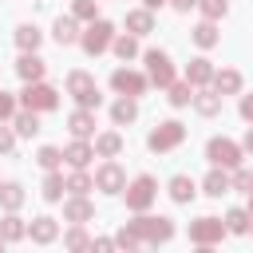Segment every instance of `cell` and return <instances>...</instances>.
<instances>
[{
    "mask_svg": "<svg viewBox=\"0 0 253 253\" xmlns=\"http://www.w3.org/2000/svg\"><path fill=\"white\" fill-rule=\"evenodd\" d=\"M130 229H134V237H138V241H150V245L170 241V233H174L170 217H134V221H130Z\"/></svg>",
    "mask_w": 253,
    "mask_h": 253,
    "instance_id": "1",
    "label": "cell"
},
{
    "mask_svg": "<svg viewBox=\"0 0 253 253\" xmlns=\"http://www.w3.org/2000/svg\"><path fill=\"white\" fill-rule=\"evenodd\" d=\"M182 138H186V126H182L178 119H166V123H158V126L150 130L146 146H150V150H174Z\"/></svg>",
    "mask_w": 253,
    "mask_h": 253,
    "instance_id": "2",
    "label": "cell"
},
{
    "mask_svg": "<svg viewBox=\"0 0 253 253\" xmlns=\"http://www.w3.org/2000/svg\"><path fill=\"white\" fill-rule=\"evenodd\" d=\"M111 40H115V28H111L107 20H91V24H87V32L79 36V43H83V51H91V55H99V51H107V47H111Z\"/></svg>",
    "mask_w": 253,
    "mask_h": 253,
    "instance_id": "3",
    "label": "cell"
},
{
    "mask_svg": "<svg viewBox=\"0 0 253 253\" xmlns=\"http://www.w3.org/2000/svg\"><path fill=\"white\" fill-rule=\"evenodd\" d=\"M67 91L75 95L79 107H99V87H95V79L87 71H71L67 75Z\"/></svg>",
    "mask_w": 253,
    "mask_h": 253,
    "instance_id": "4",
    "label": "cell"
},
{
    "mask_svg": "<svg viewBox=\"0 0 253 253\" xmlns=\"http://www.w3.org/2000/svg\"><path fill=\"white\" fill-rule=\"evenodd\" d=\"M206 158H210L213 166H221V170H233V166L241 162V146H237V142H229V138H210Z\"/></svg>",
    "mask_w": 253,
    "mask_h": 253,
    "instance_id": "5",
    "label": "cell"
},
{
    "mask_svg": "<svg viewBox=\"0 0 253 253\" xmlns=\"http://www.w3.org/2000/svg\"><path fill=\"white\" fill-rule=\"evenodd\" d=\"M154 194H158V190H154V178H150V174H138V178L126 186V210L142 213V210L154 202Z\"/></svg>",
    "mask_w": 253,
    "mask_h": 253,
    "instance_id": "6",
    "label": "cell"
},
{
    "mask_svg": "<svg viewBox=\"0 0 253 253\" xmlns=\"http://www.w3.org/2000/svg\"><path fill=\"white\" fill-rule=\"evenodd\" d=\"M20 99H24V107H32V111H55V107H59V95H55L47 83H40V79L28 83Z\"/></svg>",
    "mask_w": 253,
    "mask_h": 253,
    "instance_id": "7",
    "label": "cell"
},
{
    "mask_svg": "<svg viewBox=\"0 0 253 253\" xmlns=\"http://www.w3.org/2000/svg\"><path fill=\"white\" fill-rule=\"evenodd\" d=\"M221 233H225L221 217H198V221H190V241L194 245H213V241H221Z\"/></svg>",
    "mask_w": 253,
    "mask_h": 253,
    "instance_id": "8",
    "label": "cell"
},
{
    "mask_svg": "<svg viewBox=\"0 0 253 253\" xmlns=\"http://www.w3.org/2000/svg\"><path fill=\"white\" fill-rule=\"evenodd\" d=\"M146 71H150V83H158V87L174 83V67L166 59V51H146Z\"/></svg>",
    "mask_w": 253,
    "mask_h": 253,
    "instance_id": "9",
    "label": "cell"
},
{
    "mask_svg": "<svg viewBox=\"0 0 253 253\" xmlns=\"http://www.w3.org/2000/svg\"><path fill=\"white\" fill-rule=\"evenodd\" d=\"M95 186H99L103 194H119V190L126 186V174L119 170V162H103V166L95 170Z\"/></svg>",
    "mask_w": 253,
    "mask_h": 253,
    "instance_id": "10",
    "label": "cell"
},
{
    "mask_svg": "<svg viewBox=\"0 0 253 253\" xmlns=\"http://www.w3.org/2000/svg\"><path fill=\"white\" fill-rule=\"evenodd\" d=\"M111 87H115L119 95H142V91H146V79H142L138 71H130V67H119V71L111 75Z\"/></svg>",
    "mask_w": 253,
    "mask_h": 253,
    "instance_id": "11",
    "label": "cell"
},
{
    "mask_svg": "<svg viewBox=\"0 0 253 253\" xmlns=\"http://www.w3.org/2000/svg\"><path fill=\"white\" fill-rule=\"evenodd\" d=\"M91 213H95V206H91L83 194H75V198H67V202H63V217H67V221H75V225H79V221H91Z\"/></svg>",
    "mask_w": 253,
    "mask_h": 253,
    "instance_id": "12",
    "label": "cell"
},
{
    "mask_svg": "<svg viewBox=\"0 0 253 253\" xmlns=\"http://www.w3.org/2000/svg\"><path fill=\"white\" fill-rule=\"evenodd\" d=\"M16 71H20V79L36 83V79H43V59H40L36 51H24V55H20V63H16Z\"/></svg>",
    "mask_w": 253,
    "mask_h": 253,
    "instance_id": "13",
    "label": "cell"
},
{
    "mask_svg": "<svg viewBox=\"0 0 253 253\" xmlns=\"http://www.w3.org/2000/svg\"><path fill=\"white\" fill-rule=\"evenodd\" d=\"M67 126H71V134H75V138H87V134L95 130V115H91V107H79V111H71Z\"/></svg>",
    "mask_w": 253,
    "mask_h": 253,
    "instance_id": "14",
    "label": "cell"
},
{
    "mask_svg": "<svg viewBox=\"0 0 253 253\" xmlns=\"http://www.w3.org/2000/svg\"><path fill=\"white\" fill-rule=\"evenodd\" d=\"M28 233H32V241L47 245V241H55V237H59V225H55V217H36V221L28 225Z\"/></svg>",
    "mask_w": 253,
    "mask_h": 253,
    "instance_id": "15",
    "label": "cell"
},
{
    "mask_svg": "<svg viewBox=\"0 0 253 253\" xmlns=\"http://www.w3.org/2000/svg\"><path fill=\"white\" fill-rule=\"evenodd\" d=\"M63 158H67V162H71L75 170H83V166H87V162L95 158V146H87L83 138H75V142H71V146L63 150Z\"/></svg>",
    "mask_w": 253,
    "mask_h": 253,
    "instance_id": "16",
    "label": "cell"
},
{
    "mask_svg": "<svg viewBox=\"0 0 253 253\" xmlns=\"http://www.w3.org/2000/svg\"><path fill=\"white\" fill-rule=\"evenodd\" d=\"M210 79H213L210 59H190V67H186V83H190V87H202V83H210Z\"/></svg>",
    "mask_w": 253,
    "mask_h": 253,
    "instance_id": "17",
    "label": "cell"
},
{
    "mask_svg": "<svg viewBox=\"0 0 253 253\" xmlns=\"http://www.w3.org/2000/svg\"><path fill=\"white\" fill-rule=\"evenodd\" d=\"M210 83H213L217 95H237V91H241V75H237V71H213Z\"/></svg>",
    "mask_w": 253,
    "mask_h": 253,
    "instance_id": "18",
    "label": "cell"
},
{
    "mask_svg": "<svg viewBox=\"0 0 253 253\" xmlns=\"http://www.w3.org/2000/svg\"><path fill=\"white\" fill-rule=\"evenodd\" d=\"M126 28H130L134 36H146V32L154 28V16H150V8H134V12H126Z\"/></svg>",
    "mask_w": 253,
    "mask_h": 253,
    "instance_id": "19",
    "label": "cell"
},
{
    "mask_svg": "<svg viewBox=\"0 0 253 253\" xmlns=\"http://www.w3.org/2000/svg\"><path fill=\"white\" fill-rule=\"evenodd\" d=\"M12 126H16V134H28V138H32V134L40 130V119H36V111H32V107H24V111H16V115H12Z\"/></svg>",
    "mask_w": 253,
    "mask_h": 253,
    "instance_id": "20",
    "label": "cell"
},
{
    "mask_svg": "<svg viewBox=\"0 0 253 253\" xmlns=\"http://www.w3.org/2000/svg\"><path fill=\"white\" fill-rule=\"evenodd\" d=\"M190 103L198 107V115H217V111H221V95H217V91H198Z\"/></svg>",
    "mask_w": 253,
    "mask_h": 253,
    "instance_id": "21",
    "label": "cell"
},
{
    "mask_svg": "<svg viewBox=\"0 0 253 253\" xmlns=\"http://www.w3.org/2000/svg\"><path fill=\"white\" fill-rule=\"evenodd\" d=\"M119 150H123V134L107 130V134H99V138H95V154H103V158H115Z\"/></svg>",
    "mask_w": 253,
    "mask_h": 253,
    "instance_id": "22",
    "label": "cell"
},
{
    "mask_svg": "<svg viewBox=\"0 0 253 253\" xmlns=\"http://www.w3.org/2000/svg\"><path fill=\"white\" fill-rule=\"evenodd\" d=\"M225 190H229V174H225L221 166H213V170L206 174V194H210V198H221Z\"/></svg>",
    "mask_w": 253,
    "mask_h": 253,
    "instance_id": "23",
    "label": "cell"
},
{
    "mask_svg": "<svg viewBox=\"0 0 253 253\" xmlns=\"http://www.w3.org/2000/svg\"><path fill=\"white\" fill-rule=\"evenodd\" d=\"M24 233H28V225L16 217V210H8V217L0 221V237H4V241H20Z\"/></svg>",
    "mask_w": 253,
    "mask_h": 253,
    "instance_id": "24",
    "label": "cell"
},
{
    "mask_svg": "<svg viewBox=\"0 0 253 253\" xmlns=\"http://www.w3.org/2000/svg\"><path fill=\"white\" fill-rule=\"evenodd\" d=\"M0 206H4V210H20V206H24V186L4 182V186H0Z\"/></svg>",
    "mask_w": 253,
    "mask_h": 253,
    "instance_id": "25",
    "label": "cell"
},
{
    "mask_svg": "<svg viewBox=\"0 0 253 253\" xmlns=\"http://www.w3.org/2000/svg\"><path fill=\"white\" fill-rule=\"evenodd\" d=\"M170 198H174V202H190V198H194V182H190L186 174H174V178H170Z\"/></svg>",
    "mask_w": 253,
    "mask_h": 253,
    "instance_id": "26",
    "label": "cell"
},
{
    "mask_svg": "<svg viewBox=\"0 0 253 253\" xmlns=\"http://www.w3.org/2000/svg\"><path fill=\"white\" fill-rule=\"evenodd\" d=\"M134 115H138V107H134V99L126 95V99H119L115 107H111V119L115 123H134Z\"/></svg>",
    "mask_w": 253,
    "mask_h": 253,
    "instance_id": "27",
    "label": "cell"
},
{
    "mask_svg": "<svg viewBox=\"0 0 253 253\" xmlns=\"http://www.w3.org/2000/svg\"><path fill=\"white\" fill-rule=\"evenodd\" d=\"M55 40H59L63 47H67V43H75V40H79V28H75V20H63V16H59V20H55Z\"/></svg>",
    "mask_w": 253,
    "mask_h": 253,
    "instance_id": "28",
    "label": "cell"
},
{
    "mask_svg": "<svg viewBox=\"0 0 253 253\" xmlns=\"http://www.w3.org/2000/svg\"><path fill=\"white\" fill-rule=\"evenodd\" d=\"M16 43H20L24 51H36V47H40V32H36L32 24H20V28H16Z\"/></svg>",
    "mask_w": 253,
    "mask_h": 253,
    "instance_id": "29",
    "label": "cell"
},
{
    "mask_svg": "<svg viewBox=\"0 0 253 253\" xmlns=\"http://www.w3.org/2000/svg\"><path fill=\"white\" fill-rule=\"evenodd\" d=\"M194 43H198V47H213V43H217V28H213V20H206V24L194 28Z\"/></svg>",
    "mask_w": 253,
    "mask_h": 253,
    "instance_id": "30",
    "label": "cell"
},
{
    "mask_svg": "<svg viewBox=\"0 0 253 253\" xmlns=\"http://www.w3.org/2000/svg\"><path fill=\"white\" fill-rule=\"evenodd\" d=\"M225 229L229 233H245L249 229V210H229L225 213Z\"/></svg>",
    "mask_w": 253,
    "mask_h": 253,
    "instance_id": "31",
    "label": "cell"
},
{
    "mask_svg": "<svg viewBox=\"0 0 253 253\" xmlns=\"http://www.w3.org/2000/svg\"><path fill=\"white\" fill-rule=\"evenodd\" d=\"M43 198H47V202H59V198H63V178H59L55 170L43 178Z\"/></svg>",
    "mask_w": 253,
    "mask_h": 253,
    "instance_id": "32",
    "label": "cell"
},
{
    "mask_svg": "<svg viewBox=\"0 0 253 253\" xmlns=\"http://www.w3.org/2000/svg\"><path fill=\"white\" fill-rule=\"evenodd\" d=\"M198 8L206 12V20H221L229 12V0H198Z\"/></svg>",
    "mask_w": 253,
    "mask_h": 253,
    "instance_id": "33",
    "label": "cell"
},
{
    "mask_svg": "<svg viewBox=\"0 0 253 253\" xmlns=\"http://www.w3.org/2000/svg\"><path fill=\"white\" fill-rule=\"evenodd\" d=\"M190 99H194L190 83H170V103H174V107H186Z\"/></svg>",
    "mask_w": 253,
    "mask_h": 253,
    "instance_id": "34",
    "label": "cell"
},
{
    "mask_svg": "<svg viewBox=\"0 0 253 253\" xmlns=\"http://www.w3.org/2000/svg\"><path fill=\"white\" fill-rule=\"evenodd\" d=\"M91 186H95V182H91V178H87L83 170H75V174L67 178V186H63V190H71V194H87Z\"/></svg>",
    "mask_w": 253,
    "mask_h": 253,
    "instance_id": "35",
    "label": "cell"
},
{
    "mask_svg": "<svg viewBox=\"0 0 253 253\" xmlns=\"http://www.w3.org/2000/svg\"><path fill=\"white\" fill-rule=\"evenodd\" d=\"M36 158H40V166H43V170H55V166H59V162H63V154H59V150H55V146H43V150H40V154H36Z\"/></svg>",
    "mask_w": 253,
    "mask_h": 253,
    "instance_id": "36",
    "label": "cell"
},
{
    "mask_svg": "<svg viewBox=\"0 0 253 253\" xmlns=\"http://www.w3.org/2000/svg\"><path fill=\"white\" fill-rule=\"evenodd\" d=\"M111 43H115V51H119L123 59H130V55L138 51V43H134V36H119V40H111Z\"/></svg>",
    "mask_w": 253,
    "mask_h": 253,
    "instance_id": "37",
    "label": "cell"
},
{
    "mask_svg": "<svg viewBox=\"0 0 253 253\" xmlns=\"http://www.w3.org/2000/svg\"><path fill=\"white\" fill-rule=\"evenodd\" d=\"M229 186H233V190H245V194H249V190H253V174H249V170H237V166H233V178H229Z\"/></svg>",
    "mask_w": 253,
    "mask_h": 253,
    "instance_id": "38",
    "label": "cell"
},
{
    "mask_svg": "<svg viewBox=\"0 0 253 253\" xmlns=\"http://www.w3.org/2000/svg\"><path fill=\"white\" fill-rule=\"evenodd\" d=\"M63 241H67V249H87V245H91V237H87L83 229H71Z\"/></svg>",
    "mask_w": 253,
    "mask_h": 253,
    "instance_id": "39",
    "label": "cell"
},
{
    "mask_svg": "<svg viewBox=\"0 0 253 253\" xmlns=\"http://www.w3.org/2000/svg\"><path fill=\"white\" fill-rule=\"evenodd\" d=\"M75 20H95V0H75Z\"/></svg>",
    "mask_w": 253,
    "mask_h": 253,
    "instance_id": "40",
    "label": "cell"
},
{
    "mask_svg": "<svg viewBox=\"0 0 253 253\" xmlns=\"http://www.w3.org/2000/svg\"><path fill=\"white\" fill-rule=\"evenodd\" d=\"M115 245H123V249H134V245H142L138 237H134V229L126 225V229H119V237H115Z\"/></svg>",
    "mask_w": 253,
    "mask_h": 253,
    "instance_id": "41",
    "label": "cell"
},
{
    "mask_svg": "<svg viewBox=\"0 0 253 253\" xmlns=\"http://www.w3.org/2000/svg\"><path fill=\"white\" fill-rule=\"evenodd\" d=\"M12 115H16V99H12L8 91H0V123H4V119H12Z\"/></svg>",
    "mask_w": 253,
    "mask_h": 253,
    "instance_id": "42",
    "label": "cell"
},
{
    "mask_svg": "<svg viewBox=\"0 0 253 253\" xmlns=\"http://www.w3.org/2000/svg\"><path fill=\"white\" fill-rule=\"evenodd\" d=\"M12 142H16V134H12L8 126H0V154H8V150H12Z\"/></svg>",
    "mask_w": 253,
    "mask_h": 253,
    "instance_id": "43",
    "label": "cell"
},
{
    "mask_svg": "<svg viewBox=\"0 0 253 253\" xmlns=\"http://www.w3.org/2000/svg\"><path fill=\"white\" fill-rule=\"evenodd\" d=\"M241 115L253 123V95H245V99H241Z\"/></svg>",
    "mask_w": 253,
    "mask_h": 253,
    "instance_id": "44",
    "label": "cell"
},
{
    "mask_svg": "<svg viewBox=\"0 0 253 253\" xmlns=\"http://www.w3.org/2000/svg\"><path fill=\"white\" fill-rule=\"evenodd\" d=\"M178 12H190V8H198V0H170Z\"/></svg>",
    "mask_w": 253,
    "mask_h": 253,
    "instance_id": "45",
    "label": "cell"
},
{
    "mask_svg": "<svg viewBox=\"0 0 253 253\" xmlns=\"http://www.w3.org/2000/svg\"><path fill=\"white\" fill-rule=\"evenodd\" d=\"M245 150L253 154V126H249V134H245Z\"/></svg>",
    "mask_w": 253,
    "mask_h": 253,
    "instance_id": "46",
    "label": "cell"
},
{
    "mask_svg": "<svg viewBox=\"0 0 253 253\" xmlns=\"http://www.w3.org/2000/svg\"><path fill=\"white\" fill-rule=\"evenodd\" d=\"M142 4H146V8H162L166 0H142Z\"/></svg>",
    "mask_w": 253,
    "mask_h": 253,
    "instance_id": "47",
    "label": "cell"
},
{
    "mask_svg": "<svg viewBox=\"0 0 253 253\" xmlns=\"http://www.w3.org/2000/svg\"><path fill=\"white\" fill-rule=\"evenodd\" d=\"M249 217H253V190H249Z\"/></svg>",
    "mask_w": 253,
    "mask_h": 253,
    "instance_id": "48",
    "label": "cell"
},
{
    "mask_svg": "<svg viewBox=\"0 0 253 253\" xmlns=\"http://www.w3.org/2000/svg\"><path fill=\"white\" fill-rule=\"evenodd\" d=\"M0 245H4V237H0Z\"/></svg>",
    "mask_w": 253,
    "mask_h": 253,
    "instance_id": "49",
    "label": "cell"
},
{
    "mask_svg": "<svg viewBox=\"0 0 253 253\" xmlns=\"http://www.w3.org/2000/svg\"><path fill=\"white\" fill-rule=\"evenodd\" d=\"M249 221H253V217H249Z\"/></svg>",
    "mask_w": 253,
    "mask_h": 253,
    "instance_id": "50",
    "label": "cell"
}]
</instances>
